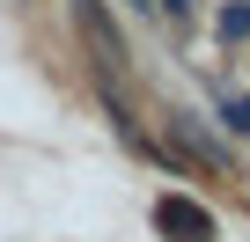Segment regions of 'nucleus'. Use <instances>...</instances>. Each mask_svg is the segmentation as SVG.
I'll return each instance as SVG.
<instances>
[{"label":"nucleus","instance_id":"1","mask_svg":"<svg viewBox=\"0 0 250 242\" xmlns=\"http://www.w3.org/2000/svg\"><path fill=\"white\" fill-rule=\"evenodd\" d=\"M155 235H162V242H213V235H221V220H213L199 198L162 191V198H155Z\"/></svg>","mask_w":250,"mask_h":242},{"label":"nucleus","instance_id":"2","mask_svg":"<svg viewBox=\"0 0 250 242\" xmlns=\"http://www.w3.org/2000/svg\"><path fill=\"white\" fill-rule=\"evenodd\" d=\"M169 140L191 154V162H206V169H221V176H235V147L213 132V125H199L191 110H169Z\"/></svg>","mask_w":250,"mask_h":242},{"label":"nucleus","instance_id":"3","mask_svg":"<svg viewBox=\"0 0 250 242\" xmlns=\"http://www.w3.org/2000/svg\"><path fill=\"white\" fill-rule=\"evenodd\" d=\"M74 8H81V22H88V37L103 44V81L125 66V37H118V22H110V8H103V0H74Z\"/></svg>","mask_w":250,"mask_h":242},{"label":"nucleus","instance_id":"4","mask_svg":"<svg viewBox=\"0 0 250 242\" xmlns=\"http://www.w3.org/2000/svg\"><path fill=\"white\" fill-rule=\"evenodd\" d=\"M221 125L235 140H250V95H221Z\"/></svg>","mask_w":250,"mask_h":242},{"label":"nucleus","instance_id":"5","mask_svg":"<svg viewBox=\"0 0 250 242\" xmlns=\"http://www.w3.org/2000/svg\"><path fill=\"white\" fill-rule=\"evenodd\" d=\"M221 37H228V44L250 37V0H228V8H221Z\"/></svg>","mask_w":250,"mask_h":242},{"label":"nucleus","instance_id":"6","mask_svg":"<svg viewBox=\"0 0 250 242\" xmlns=\"http://www.w3.org/2000/svg\"><path fill=\"white\" fill-rule=\"evenodd\" d=\"M162 15H169V22H177V30H184V22H191V15H199V8H191V0H162Z\"/></svg>","mask_w":250,"mask_h":242},{"label":"nucleus","instance_id":"7","mask_svg":"<svg viewBox=\"0 0 250 242\" xmlns=\"http://www.w3.org/2000/svg\"><path fill=\"white\" fill-rule=\"evenodd\" d=\"M125 8H133L140 22H155V15H162V0H125Z\"/></svg>","mask_w":250,"mask_h":242}]
</instances>
